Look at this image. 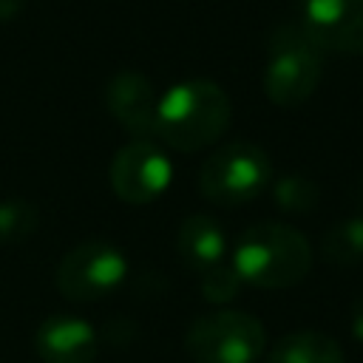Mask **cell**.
Returning a JSON list of instances; mask_svg holds the SVG:
<instances>
[{
    "label": "cell",
    "mask_w": 363,
    "mask_h": 363,
    "mask_svg": "<svg viewBox=\"0 0 363 363\" xmlns=\"http://www.w3.org/2000/svg\"><path fill=\"white\" fill-rule=\"evenodd\" d=\"M264 363H346V357L335 337L315 329H301L281 337Z\"/></svg>",
    "instance_id": "cell-12"
},
{
    "label": "cell",
    "mask_w": 363,
    "mask_h": 363,
    "mask_svg": "<svg viewBox=\"0 0 363 363\" xmlns=\"http://www.w3.org/2000/svg\"><path fill=\"white\" fill-rule=\"evenodd\" d=\"M128 278V258L116 244L85 241L71 247L54 272V284L68 301L91 303L116 292Z\"/></svg>",
    "instance_id": "cell-6"
},
{
    "label": "cell",
    "mask_w": 363,
    "mask_h": 363,
    "mask_svg": "<svg viewBox=\"0 0 363 363\" xmlns=\"http://www.w3.org/2000/svg\"><path fill=\"white\" fill-rule=\"evenodd\" d=\"M233 119L230 96L213 79H182L159 96L153 136L173 150L193 153L216 145Z\"/></svg>",
    "instance_id": "cell-1"
},
{
    "label": "cell",
    "mask_w": 363,
    "mask_h": 363,
    "mask_svg": "<svg viewBox=\"0 0 363 363\" xmlns=\"http://www.w3.org/2000/svg\"><path fill=\"white\" fill-rule=\"evenodd\" d=\"M108 179L125 204H150L170 187L173 164L156 139H130L113 153Z\"/></svg>",
    "instance_id": "cell-7"
},
{
    "label": "cell",
    "mask_w": 363,
    "mask_h": 363,
    "mask_svg": "<svg viewBox=\"0 0 363 363\" xmlns=\"http://www.w3.org/2000/svg\"><path fill=\"white\" fill-rule=\"evenodd\" d=\"M108 113L128 130L133 139H153L159 94L153 82L139 71H116L102 91Z\"/></svg>",
    "instance_id": "cell-9"
},
{
    "label": "cell",
    "mask_w": 363,
    "mask_h": 363,
    "mask_svg": "<svg viewBox=\"0 0 363 363\" xmlns=\"http://www.w3.org/2000/svg\"><path fill=\"white\" fill-rule=\"evenodd\" d=\"M40 213L28 199H3L0 201V244H17L37 233Z\"/></svg>",
    "instance_id": "cell-14"
},
{
    "label": "cell",
    "mask_w": 363,
    "mask_h": 363,
    "mask_svg": "<svg viewBox=\"0 0 363 363\" xmlns=\"http://www.w3.org/2000/svg\"><path fill=\"white\" fill-rule=\"evenodd\" d=\"M323 48L301 23H284L269 34L261 88L278 108L303 105L320 85Z\"/></svg>",
    "instance_id": "cell-3"
},
{
    "label": "cell",
    "mask_w": 363,
    "mask_h": 363,
    "mask_svg": "<svg viewBox=\"0 0 363 363\" xmlns=\"http://www.w3.org/2000/svg\"><path fill=\"white\" fill-rule=\"evenodd\" d=\"M238 278L258 289H286L301 284L312 269V247L289 224L261 221L247 227L230 255Z\"/></svg>",
    "instance_id": "cell-2"
},
{
    "label": "cell",
    "mask_w": 363,
    "mask_h": 363,
    "mask_svg": "<svg viewBox=\"0 0 363 363\" xmlns=\"http://www.w3.org/2000/svg\"><path fill=\"white\" fill-rule=\"evenodd\" d=\"M176 252L182 264L199 278L230 261L227 238L216 218L210 216H187L176 233Z\"/></svg>",
    "instance_id": "cell-11"
},
{
    "label": "cell",
    "mask_w": 363,
    "mask_h": 363,
    "mask_svg": "<svg viewBox=\"0 0 363 363\" xmlns=\"http://www.w3.org/2000/svg\"><path fill=\"white\" fill-rule=\"evenodd\" d=\"M349 329H352V335L363 343V295L352 303V315H349Z\"/></svg>",
    "instance_id": "cell-17"
},
{
    "label": "cell",
    "mask_w": 363,
    "mask_h": 363,
    "mask_svg": "<svg viewBox=\"0 0 363 363\" xmlns=\"http://www.w3.org/2000/svg\"><path fill=\"white\" fill-rule=\"evenodd\" d=\"M323 258L337 267H349L363 258V216H349L329 227L323 235Z\"/></svg>",
    "instance_id": "cell-13"
},
{
    "label": "cell",
    "mask_w": 363,
    "mask_h": 363,
    "mask_svg": "<svg viewBox=\"0 0 363 363\" xmlns=\"http://www.w3.org/2000/svg\"><path fill=\"white\" fill-rule=\"evenodd\" d=\"M20 9H23V0H0V20L14 17Z\"/></svg>",
    "instance_id": "cell-18"
},
{
    "label": "cell",
    "mask_w": 363,
    "mask_h": 363,
    "mask_svg": "<svg viewBox=\"0 0 363 363\" xmlns=\"http://www.w3.org/2000/svg\"><path fill=\"white\" fill-rule=\"evenodd\" d=\"M196 363H258L267 349V329L238 309H218L196 318L184 337Z\"/></svg>",
    "instance_id": "cell-5"
},
{
    "label": "cell",
    "mask_w": 363,
    "mask_h": 363,
    "mask_svg": "<svg viewBox=\"0 0 363 363\" xmlns=\"http://www.w3.org/2000/svg\"><path fill=\"white\" fill-rule=\"evenodd\" d=\"M272 199L286 213H309V210H315L320 190L312 179L289 173V176H281L278 182H272Z\"/></svg>",
    "instance_id": "cell-15"
},
{
    "label": "cell",
    "mask_w": 363,
    "mask_h": 363,
    "mask_svg": "<svg viewBox=\"0 0 363 363\" xmlns=\"http://www.w3.org/2000/svg\"><path fill=\"white\" fill-rule=\"evenodd\" d=\"M272 182V162L255 142L238 139L216 147L199 167V190L207 201L238 207L252 201Z\"/></svg>",
    "instance_id": "cell-4"
},
{
    "label": "cell",
    "mask_w": 363,
    "mask_h": 363,
    "mask_svg": "<svg viewBox=\"0 0 363 363\" xmlns=\"http://www.w3.org/2000/svg\"><path fill=\"white\" fill-rule=\"evenodd\" d=\"M34 352L43 363H94L99 335L77 315H48L34 332Z\"/></svg>",
    "instance_id": "cell-10"
},
{
    "label": "cell",
    "mask_w": 363,
    "mask_h": 363,
    "mask_svg": "<svg viewBox=\"0 0 363 363\" xmlns=\"http://www.w3.org/2000/svg\"><path fill=\"white\" fill-rule=\"evenodd\" d=\"M301 26L323 51L363 54V0H303Z\"/></svg>",
    "instance_id": "cell-8"
},
{
    "label": "cell",
    "mask_w": 363,
    "mask_h": 363,
    "mask_svg": "<svg viewBox=\"0 0 363 363\" xmlns=\"http://www.w3.org/2000/svg\"><path fill=\"white\" fill-rule=\"evenodd\" d=\"M241 284L244 281L238 278V272H235V267L230 261L216 267V269H210V272H204V275H199V289H201L204 301H210V303H230L238 295Z\"/></svg>",
    "instance_id": "cell-16"
}]
</instances>
